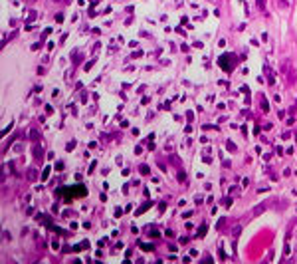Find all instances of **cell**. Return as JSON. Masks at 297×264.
I'll return each instance as SVG.
<instances>
[{
	"label": "cell",
	"mask_w": 297,
	"mask_h": 264,
	"mask_svg": "<svg viewBox=\"0 0 297 264\" xmlns=\"http://www.w3.org/2000/svg\"><path fill=\"white\" fill-rule=\"evenodd\" d=\"M141 248H143L145 252H148V250H153L155 246H153V244H141Z\"/></svg>",
	"instance_id": "obj_7"
},
{
	"label": "cell",
	"mask_w": 297,
	"mask_h": 264,
	"mask_svg": "<svg viewBox=\"0 0 297 264\" xmlns=\"http://www.w3.org/2000/svg\"><path fill=\"white\" fill-rule=\"evenodd\" d=\"M99 50H101V44H99V42H97V44H95V46H93V50H91V52H93V54H97Z\"/></svg>",
	"instance_id": "obj_13"
},
{
	"label": "cell",
	"mask_w": 297,
	"mask_h": 264,
	"mask_svg": "<svg viewBox=\"0 0 297 264\" xmlns=\"http://www.w3.org/2000/svg\"><path fill=\"white\" fill-rule=\"evenodd\" d=\"M257 6H260V8H263V6H266V0H257Z\"/></svg>",
	"instance_id": "obj_16"
},
{
	"label": "cell",
	"mask_w": 297,
	"mask_h": 264,
	"mask_svg": "<svg viewBox=\"0 0 297 264\" xmlns=\"http://www.w3.org/2000/svg\"><path fill=\"white\" fill-rule=\"evenodd\" d=\"M279 6H281V8H287V0H279Z\"/></svg>",
	"instance_id": "obj_14"
},
{
	"label": "cell",
	"mask_w": 297,
	"mask_h": 264,
	"mask_svg": "<svg viewBox=\"0 0 297 264\" xmlns=\"http://www.w3.org/2000/svg\"><path fill=\"white\" fill-rule=\"evenodd\" d=\"M148 206H151V201H148V203H145V205H143V206H141V209H139V210H137V215H141V213H145V210H147V209H148Z\"/></svg>",
	"instance_id": "obj_6"
},
{
	"label": "cell",
	"mask_w": 297,
	"mask_h": 264,
	"mask_svg": "<svg viewBox=\"0 0 297 264\" xmlns=\"http://www.w3.org/2000/svg\"><path fill=\"white\" fill-rule=\"evenodd\" d=\"M26 177H28V181H36L38 179V171L36 169H28L26 171Z\"/></svg>",
	"instance_id": "obj_2"
},
{
	"label": "cell",
	"mask_w": 297,
	"mask_h": 264,
	"mask_svg": "<svg viewBox=\"0 0 297 264\" xmlns=\"http://www.w3.org/2000/svg\"><path fill=\"white\" fill-rule=\"evenodd\" d=\"M281 72H283L285 76H287V80L291 81V74H295V72L289 70V60H283V64H281Z\"/></svg>",
	"instance_id": "obj_1"
},
{
	"label": "cell",
	"mask_w": 297,
	"mask_h": 264,
	"mask_svg": "<svg viewBox=\"0 0 297 264\" xmlns=\"http://www.w3.org/2000/svg\"><path fill=\"white\" fill-rule=\"evenodd\" d=\"M79 60H81V54H79V52H75V54H73V62L79 64Z\"/></svg>",
	"instance_id": "obj_11"
},
{
	"label": "cell",
	"mask_w": 297,
	"mask_h": 264,
	"mask_svg": "<svg viewBox=\"0 0 297 264\" xmlns=\"http://www.w3.org/2000/svg\"><path fill=\"white\" fill-rule=\"evenodd\" d=\"M73 147H75V141H72V143H68V151H72Z\"/></svg>",
	"instance_id": "obj_15"
},
{
	"label": "cell",
	"mask_w": 297,
	"mask_h": 264,
	"mask_svg": "<svg viewBox=\"0 0 297 264\" xmlns=\"http://www.w3.org/2000/svg\"><path fill=\"white\" fill-rule=\"evenodd\" d=\"M263 210H266V206H263V205H260V206H256V209H254V215H261Z\"/></svg>",
	"instance_id": "obj_5"
},
{
	"label": "cell",
	"mask_w": 297,
	"mask_h": 264,
	"mask_svg": "<svg viewBox=\"0 0 297 264\" xmlns=\"http://www.w3.org/2000/svg\"><path fill=\"white\" fill-rule=\"evenodd\" d=\"M83 248H89V242H81V244H77L73 250H83Z\"/></svg>",
	"instance_id": "obj_4"
},
{
	"label": "cell",
	"mask_w": 297,
	"mask_h": 264,
	"mask_svg": "<svg viewBox=\"0 0 297 264\" xmlns=\"http://www.w3.org/2000/svg\"><path fill=\"white\" fill-rule=\"evenodd\" d=\"M240 230H242V226H240V224H238V226H234V230H232V234H234V236H238V234H240Z\"/></svg>",
	"instance_id": "obj_10"
},
{
	"label": "cell",
	"mask_w": 297,
	"mask_h": 264,
	"mask_svg": "<svg viewBox=\"0 0 297 264\" xmlns=\"http://www.w3.org/2000/svg\"><path fill=\"white\" fill-rule=\"evenodd\" d=\"M139 171H141L143 175H148V167H147V165H141V167H139Z\"/></svg>",
	"instance_id": "obj_9"
},
{
	"label": "cell",
	"mask_w": 297,
	"mask_h": 264,
	"mask_svg": "<svg viewBox=\"0 0 297 264\" xmlns=\"http://www.w3.org/2000/svg\"><path fill=\"white\" fill-rule=\"evenodd\" d=\"M30 139H32V141H38V139H40V133H38L36 129H32L30 131Z\"/></svg>",
	"instance_id": "obj_3"
},
{
	"label": "cell",
	"mask_w": 297,
	"mask_h": 264,
	"mask_svg": "<svg viewBox=\"0 0 297 264\" xmlns=\"http://www.w3.org/2000/svg\"><path fill=\"white\" fill-rule=\"evenodd\" d=\"M54 2H69V0H54Z\"/></svg>",
	"instance_id": "obj_17"
},
{
	"label": "cell",
	"mask_w": 297,
	"mask_h": 264,
	"mask_svg": "<svg viewBox=\"0 0 297 264\" xmlns=\"http://www.w3.org/2000/svg\"><path fill=\"white\" fill-rule=\"evenodd\" d=\"M34 155H36V157H42V147H38V145H36V147H34Z\"/></svg>",
	"instance_id": "obj_8"
},
{
	"label": "cell",
	"mask_w": 297,
	"mask_h": 264,
	"mask_svg": "<svg viewBox=\"0 0 297 264\" xmlns=\"http://www.w3.org/2000/svg\"><path fill=\"white\" fill-rule=\"evenodd\" d=\"M226 147H228V149H230V151H236V145H234V143H232V141H228V143H226Z\"/></svg>",
	"instance_id": "obj_12"
}]
</instances>
